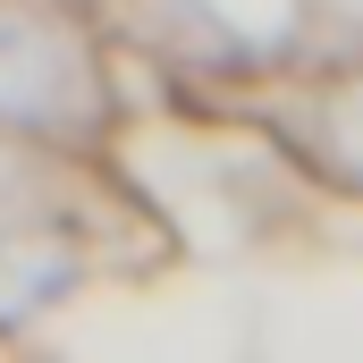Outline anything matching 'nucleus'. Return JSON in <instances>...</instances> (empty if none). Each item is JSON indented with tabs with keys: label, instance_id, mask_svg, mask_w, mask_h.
<instances>
[{
	"label": "nucleus",
	"instance_id": "obj_1",
	"mask_svg": "<svg viewBox=\"0 0 363 363\" xmlns=\"http://www.w3.org/2000/svg\"><path fill=\"white\" fill-rule=\"evenodd\" d=\"M101 60L93 34L51 9V0H0V144H43L68 152L101 135L110 101H101Z\"/></svg>",
	"mask_w": 363,
	"mask_h": 363
},
{
	"label": "nucleus",
	"instance_id": "obj_2",
	"mask_svg": "<svg viewBox=\"0 0 363 363\" xmlns=\"http://www.w3.org/2000/svg\"><path fill=\"white\" fill-rule=\"evenodd\" d=\"M93 279V245L77 220H0V338H26L34 321H51L60 304H77Z\"/></svg>",
	"mask_w": 363,
	"mask_h": 363
},
{
	"label": "nucleus",
	"instance_id": "obj_3",
	"mask_svg": "<svg viewBox=\"0 0 363 363\" xmlns=\"http://www.w3.org/2000/svg\"><path fill=\"white\" fill-rule=\"evenodd\" d=\"M279 144L296 152V169L363 203V68H330L279 110Z\"/></svg>",
	"mask_w": 363,
	"mask_h": 363
}]
</instances>
